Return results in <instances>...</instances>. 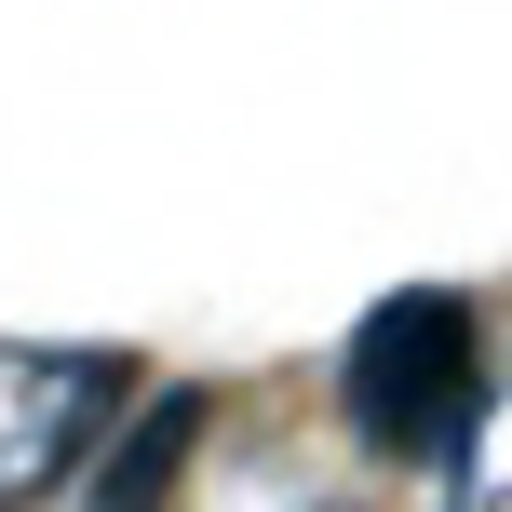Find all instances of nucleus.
I'll list each match as a JSON object with an SVG mask.
<instances>
[{
    "instance_id": "obj_1",
    "label": "nucleus",
    "mask_w": 512,
    "mask_h": 512,
    "mask_svg": "<svg viewBox=\"0 0 512 512\" xmlns=\"http://www.w3.org/2000/svg\"><path fill=\"white\" fill-rule=\"evenodd\" d=\"M486 297H459V283H391L378 310H364L351 337H337V418H351L364 459L391 472H445L486 445Z\"/></svg>"
},
{
    "instance_id": "obj_2",
    "label": "nucleus",
    "mask_w": 512,
    "mask_h": 512,
    "mask_svg": "<svg viewBox=\"0 0 512 512\" xmlns=\"http://www.w3.org/2000/svg\"><path fill=\"white\" fill-rule=\"evenodd\" d=\"M135 391H149V351L122 337H0V512L54 499Z\"/></svg>"
},
{
    "instance_id": "obj_3",
    "label": "nucleus",
    "mask_w": 512,
    "mask_h": 512,
    "mask_svg": "<svg viewBox=\"0 0 512 512\" xmlns=\"http://www.w3.org/2000/svg\"><path fill=\"white\" fill-rule=\"evenodd\" d=\"M203 432H216V391H135V405L108 418V445L81 459L95 472V512H176Z\"/></svg>"
},
{
    "instance_id": "obj_4",
    "label": "nucleus",
    "mask_w": 512,
    "mask_h": 512,
    "mask_svg": "<svg viewBox=\"0 0 512 512\" xmlns=\"http://www.w3.org/2000/svg\"><path fill=\"white\" fill-rule=\"evenodd\" d=\"M310 512H351V499H310Z\"/></svg>"
}]
</instances>
